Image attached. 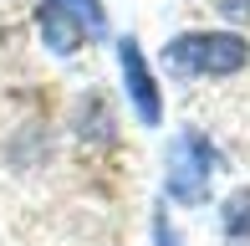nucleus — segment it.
Returning a JSON list of instances; mask_svg holds the SVG:
<instances>
[{
	"instance_id": "f257e3e1",
	"label": "nucleus",
	"mask_w": 250,
	"mask_h": 246,
	"mask_svg": "<svg viewBox=\"0 0 250 246\" xmlns=\"http://www.w3.org/2000/svg\"><path fill=\"white\" fill-rule=\"evenodd\" d=\"M250 62V41L240 31H184L164 47V67L174 77H230Z\"/></svg>"
},
{
	"instance_id": "f03ea898",
	"label": "nucleus",
	"mask_w": 250,
	"mask_h": 246,
	"mask_svg": "<svg viewBox=\"0 0 250 246\" xmlns=\"http://www.w3.org/2000/svg\"><path fill=\"white\" fill-rule=\"evenodd\" d=\"M214 170H220V154H214V144L204 139V133H179L174 144H168V164H164V190L174 205H204L209 200V180Z\"/></svg>"
},
{
	"instance_id": "7ed1b4c3",
	"label": "nucleus",
	"mask_w": 250,
	"mask_h": 246,
	"mask_svg": "<svg viewBox=\"0 0 250 246\" xmlns=\"http://www.w3.org/2000/svg\"><path fill=\"white\" fill-rule=\"evenodd\" d=\"M118 72H123V93H128L138 123L158 128L164 123V93H158V77H153L148 57H143V47L133 36H118Z\"/></svg>"
},
{
	"instance_id": "20e7f679",
	"label": "nucleus",
	"mask_w": 250,
	"mask_h": 246,
	"mask_svg": "<svg viewBox=\"0 0 250 246\" xmlns=\"http://www.w3.org/2000/svg\"><path fill=\"white\" fill-rule=\"evenodd\" d=\"M36 31H41V41H46L56 57H72V51L87 47V26L66 0H41L36 5Z\"/></svg>"
},
{
	"instance_id": "39448f33",
	"label": "nucleus",
	"mask_w": 250,
	"mask_h": 246,
	"mask_svg": "<svg viewBox=\"0 0 250 246\" xmlns=\"http://www.w3.org/2000/svg\"><path fill=\"white\" fill-rule=\"evenodd\" d=\"M220 221H225V241L230 246H250V190H235L225 200Z\"/></svg>"
},
{
	"instance_id": "423d86ee",
	"label": "nucleus",
	"mask_w": 250,
	"mask_h": 246,
	"mask_svg": "<svg viewBox=\"0 0 250 246\" xmlns=\"http://www.w3.org/2000/svg\"><path fill=\"white\" fill-rule=\"evenodd\" d=\"M66 5L82 16L87 36H107V10H102V0H66Z\"/></svg>"
},
{
	"instance_id": "0eeeda50",
	"label": "nucleus",
	"mask_w": 250,
	"mask_h": 246,
	"mask_svg": "<svg viewBox=\"0 0 250 246\" xmlns=\"http://www.w3.org/2000/svg\"><path fill=\"white\" fill-rule=\"evenodd\" d=\"M225 21H250V0H220Z\"/></svg>"
}]
</instances>
